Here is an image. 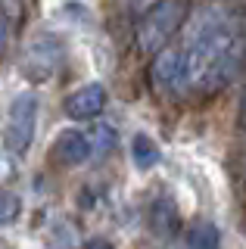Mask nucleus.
I'll return each mask as SVG.
<instances>
[{
    "instance_id": "obj_1",
    "label": "nucleus",
    "mask_w": 246,
    "mask_h": 249,
    "mask_svg": "<svg viewBox=\"0 0 246 249\" xmlns=\"http://www.w3.org/2000/svg\"><path fill=\"white\" fill-rule=\"evenodd\" d=\"M246 62V37L237 19L221 6H209L193 19L190 41L184 47L187 90L212 97L228 88Z\"/></svg>"
},
{
    "instance_id": "obj_2",
    "label": "nucleus",
    "mask_w": 246,
    "mask_h": 249,
    "mask_svg": "<svg viewBox=\"0 0 246 249\" xmlns=\"http://www.w3.org/2000/svg\"><path fill=\"white\" fill-rule=\"evenodd\" d=\"M184 10H187L184 0H156L137 22L134 31L137 50L147 53V56H156L159 50H165V44L172 41V35L184 22Z\"/></svg>"
},
{
    "instance_id": "obj_3",
    "label": "nucleus",
    "mask_w": 246,
    "mask_h": 249,
    "mask_svg": "<svg viewBox=\"0 0 246 249\" xmlns=\"http://www.w3.org/2000/svg\"><path fill=\"white\" fill-rule=\"evenodd\" d=\"M37 131V97L32 90H22L10 106V115H6V131H3V143L13 156L28 153Z\"/></svg>"
},
{
    "instance_id": "obj_4",
    "label": "nucleus",
    "mask_w": 246,
    "mask_h": 249,
    "mask_svg": "<svg viewBox=\"0 0 246 249\" xmlns=\"http://www.w3.org/2000/svg\"><path fill=\"white\" fill-rule=\"evenodd\" d=\"M63 53L66 50L56 37H50V35L35 37L25 47V56H22V75L32 84H47L59 72V66H63Z\"/></svg>"
},
{
    "instance_id": "obj_5",
    "label": "nucleus",
    "mask_w": 246,
    "mask_h": 249,
    "mask_svg": "<svg viewBox=\"0 0 246 249\" xmlns=\"http://www.w3.org/2000/svg\"><path fill=\"white\" fill-rule=\"evenodd\" d=\"M150 78H153V88L162 93V97H184V93H187L184 50H175V47H165V50H159L156 56H153Z\"/></svg>"
},
{
    "instance_id": "obj_6",
    "label": "nucleus",
    "mask_w": 246,
    "mask_h": 249,
    "mask_svg": "<svg viewBox=\"0 0 246 249\" xmlns=\"http://www.w3.org/2000/svg\"><path fill=\"white\" fill-rule=\"evenodd\" d=\"M63 109H66L69 119H75V122L97 119V115L106 109V90H103V84H84V88L72 90L66 97Z\"/></svg>"
},
{
    "instance_id": "obj_7",
    "label": "nucleus",
    "mask_w": 246,
    "mask_h": 249,
    "mask_svg": "<svg viewBox=\"0 0 246 249\" xmlns=\"http://www.w3.org/2000/svg\"><path fill=\"white\" fill-rule=\"evenodd\" d=\"M94 156V150H90V140H88V131H75L69 128L63 131L56 140H53V159L59 162V165H84V162Z\"/></svg>"
},
{
    "instance_id": "obj_8",
    "label": "nucleus",
    "mask_w": 246,
    "mask_h": 249,
    "mask_svg": "<svg viewBox=\"0 0 246 249\" xmlns=\"http://www.w3.org/2000/svg\"><path fill=\"white\" fill-rule=\"evenodd\" d=\"M187 246L190 249H221V233L212 221H193L187 228Z\"/></svg>"
},
{
    "instance_id": "obj_9",
    "label": "nucleus",
    "mask_w": 246,
    "mask_h": 249,
    "mask_svg": "<svg viewBox=\"0 0 246 249\" xmlns=\"http://www.w3.org/2000/svg\"><path fill=\"white\" fill-rule=\"evenodd\" d=\"M150 224H153V231H156L159 237H172V233L178 231V212H175L172 202H168V199L153 202V209H150Z\"/></svg>"
},
{
    "instance_id": "obj_10",
    "label": "nucleus",
    "mask_w": 246,
    "mask_h": 249,
    "mask_svg": "<svg viewBox=\"0 0 246 249\" xmlns=\"http://www.w3.org/2000/svg\"><path fill=\"white\" fill-rule=\"evenodd\" d=\"M131 159H134V165L137 168H153L159 162V146H156V140H150L147 134H137L131 140Z\"/></svg>"
},
{
    "instance_id": "obj_11",
    "label": "nucleus",
    "mask_w": 246,
    "mask_h": 249,
    "mask_svg": "<svg viewBox=\"0 0 246 249\" xmlns=\"http://www.w3.org/2000/svg\"><path fill=\"white\" fill-rule=\"evenodd\" d=\"M88 140H90L94 156H109L115 146H119V131H115L112 124H97V128L88 131Z\"/></svg>"
},
{
    "instance_id": "obj_12",
    "label": "nucleus",
    "mask_w": 246,
    "mask_h": 249,
    "mask_svg": "<svg viewBox=\"0 0 246 249\" xmlns=\"http://www.w3.org/2000/svg\"><path fill=\"white\" fill-rule=\"evenodd\" d=\"M16 215H19V196L0 193V221H13Z\"/></svg>"
},
{
    "instance_id": "obj_13",
    "label": "nucleus",
    "mask_w": 246,
    "mask_h": 249,
    "mask_svg": "<svg viewBox=\"0 0 246 249\" xmlns=\"http://www.w3.org/2000/svg\"><path fill=\"white\" fill-rule=\"evenodd\" d=\"M84 249H112V243L106 237H90L88 243H84Z\"/></svg>"
},
{
    "instance_id": "obj_14",
    "label": "nucleus",
    "mask_w": 246,
    "mask_h": 249,
    "mask_svg": "<svg viewBox=\"0 0 246 249\" xmlns=\"http://www.w3.org/2000/svg\"><path fill=\"white\" fill-rule=\"evenodd\" d=\"M240 122L246 124V90H243V100H240Z\"/></svg>"
},
{
    "instance_id": "obj_15",
    "label": "nucleus",
    "mask_w": 246,
    "mask_h": 249,
    "mask_svg": "<svg viewBox=\"0 0 246 249\" xmlns=\"http://www.w3.org/2000/svg\"><path fill=\"white\" fill-rule=\"evenodd\" d=\"M243 168H246V156H243Z\"/></svg>"
}]
</instances>
